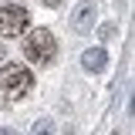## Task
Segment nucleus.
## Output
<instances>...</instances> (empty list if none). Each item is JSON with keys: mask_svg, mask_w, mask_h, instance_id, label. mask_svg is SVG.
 Listing matches in <instances>:
<instances>
[{"mask_svg": "<svg viewBox=\"0 0 135 135\" xmlns=\"http://www.w3.org/2000/svg\"><path fill=\"white\" fill-rule=\"evenodd\" d=\"M0 135H17V132H14V128H0Z\"/></svg>", "mask_w": 135, "mask_h": 135, "instance_id": "0eeeda50", "label": "nucleus"}, {"mask_svg": "<svg viewBox=\"0 0 135 135\" xmlns=\"http://www.w3.org/2000/svg\"><path fill=\"white\" fill-rule=\"evenodd\" d=\"M71 27H74V31H91V27H95V7H91V3H78V7H74V14H71Z\"/></svg>", "mask_w": 135, "mask_h": 135, "instance_id": "20e7f679", "label": "nucleus"}, {"mask_svg": "<svg viewBox=\"0 0 135 135\" xmlns=\"http://www.w3.org/2000/svg\"><path fill=\"white\" fill-rule=\"evenodd\" d=\"M105 64H108L105 47H88L81 54V68H88V71H105Z\"/></svg>", "mask_w": 135, "mask_h": 135, "instance_id": "39448f33", "label": "nucleus"}, {"mask_svg": "<svg viewBox=\"0 0 135 135\" xmlns=\"http://www.w3.org/2000/svg\"><path fill=\"white\" fill-rule=\"evenodd\" d=\"M44 3H47V7H57V3H61V0H44Z\"/></svg>", "mask_w": 135, "mask_h": 135, "instance_id": "6e6552de", "label": "nucleus"}, {"mask_svg": "<svg viewBox=\"0 0 135 135\" xmlns=\"http://www.w3.org/2000/svg\"><path fill=\"white\" fill-rule=\"evenodd\" d=\"M24 54H27V61H34V64H51L54 54H57V41H54V34H51L47 27L31 31V34H27V41H24Z\"/></svg>", "mask_w": 135, "mask_h": 135, "instance_id": "f257e3e1", "label": "nucleus"}, {"mask_svg": "<svg viewBox=\"0 0 135 135\" xmlns=\"http://www.w3.org/2000/svg\"><path fill=\"white\" fill-rule=\"evenodd\" d=\"M31 135H54V122H47V118H41V122H34Z\"/></svg>", "mask_w": 135, "mask_h": 135, "instance_id": "423d86ee", "label": "nucleus"}, {"mask_svg": "<svg viewBox=\"0 0 135 135\" xmlns=\"http://www.w3.org/2000/svg\"><path fill=\"white\" fill-rule=\"evenodd\" d=\"M34 88V74L20 64H3L0 68V91L3 95H14V98H24Z\"/></svg>", "mask_w": 135, "mask_h": 135, "instance_id": "f03ea898", "label": "nucleus"}, {"mask_svg": "<svg viewBox=\"0 0 135 135\" xmlns=\"http://www.w3.org/2000/svg\"><path fill=\"white\" fill-rule=\"evenodd\" d=\"M27 20H31V14H27L24 3H3V7H0V34H3V37L24 34L27 31Z\"/></svg>", "mask_w": 135, "mask_h": 135, "instance_id": "7ed1b4c3", "label": "nucleus"}]
</instances>
